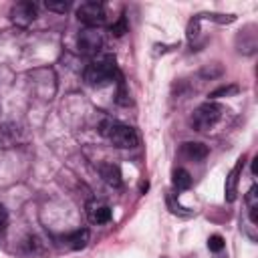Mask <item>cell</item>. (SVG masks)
Masks as SVG:
<instances>
[{"instance_id":"cell-13","label":"cell","mask_w":258,"mask_h":258,"mask_svg":"<svg viewBox=\"0 0 258 258\" xmlns=\"http://www.w3.org/2000/svg\"><path fill=\"white\" fill-rule=\"evenodd\" d=\"M69 242H71V248H75V250L85 248V246H87V242H89V230H87V228L77 230L75 234H71Z\"/></svg>"},{"instance_id":"cell-5","label":"cell","mask_w":258,"mask_h":258,"mask_svg":"<svg viewBox=\"0 0 258 258\" xmlns=\"http://www.w3.org/2000/svg\"><path fill=\"white\" fill-rule=\"evenodd\" d=\"M77 46L85 54H97L103 46V32L99 28H83L77 36Z\"/></svg>"},{"instance_id":"cell-2","label":"cell","mask_w":258,"mask_h":258,"mask_svg":"<svg viewBox=\"0 0 258 258\" xmlns=\"http://www.w3.org/2000/svg\"><path fill=\"white\" fill-rule=\"evenodd\" d=\"M115 77V58L111 54L99 56L85 69V81L91 87H103L111 83Z\"/></svg>"},{"instance_id":"cell-9","label":"cell","mask_w":258,"mask_h":258,"mask_svg":"<svg viewBox=\"0 0 258 258\" xmlns=\"http://www.w3.org/2000/svg\"><path fill=\"white\" fill-rule=\"evenodd\" d=\"M99 173H101V177L105 179V183H109L111 187H119V185L123 183L121 171H119V167L113 165V163H101V165H99Z\"/></svg>"},{"instance_id":"cell-15","label":"cell","mask_w":258,"mask_h":258,"mask_svg":"<svg viewBox=\"0 0 258 258\" xmlns=\"http://www.w3.org/2000/svg\"><path fill=\"white\" fill-rule=\"evenodd\" d=\"M44 6H46L48 10H52V12H62V14H64V12L71 8V2H64V0H58V2H56V0H46Z\"/></svg>"},{"instance_id":"cell-7","label":"cell","mask_w":258,"mask_h":258,"mask_svg":"<svg viewBox=\"0 0 258 258\" xmlns=\"http://www.w3.org/2000/svg\"><path fill=\"white\" fill-rule=\"evenodd\" d=\"M87 216L93 224H107L111 220V208L103 202H97V200H91L87 204Z\"/></svg>"},{"instance_id":"cell-16","label":"cell","mask_w":258,"mask_h":258,"mask_svg":"<svg viewBox=\"0 0 258 258\" xmlns=\"http://www.w3.org/2000/svg\"><path fill=\"white\" fill-rule=\"evenodd\" d=\"M208 248H210L212 252H220V250L224 248V238H222L220 234L210 236V240H208Z\"/></svg>"},{"instance_id":"cell-10","label":"cell","mask_w":258,"mask_h":258,"mask_svg":"<svg viewBox=\"0 0 258 258\" xmlns=\"http://www.w3.org/2000/svg\"><path fill=\"white\" fill-rule=\"evenodd\" d=\"M181 153L185 157L194 159V161H200V159H204L208 155V147L204 143H200V141H187V143L181 145Z\"/></svg>"},{"instance_id":"cell-4","label":"cell","mask_w":258,"mask_h":258,"mask_svg":"<svg viewBox=\"0 0 258 258\" xmlns=\"http://www.w3.org/2000/svg\"><path fill=\"white\" fill-rule=\"evenodd\" d=\"M77 18L89 28H99L105 22V6L101 2H83L77 8Z\"/></svg>"},{"instance_id":"cell-17","label":"cell","mask_w":258,"mask_h":258,"mask_svg":"<svg viewBox=\"0 0 258 258\" xmlns=\"http://www.w3.org/2000/svg\"><path fill=\"white\" fill-rule=\"evenodd\" d=\"M111 32H113L115 36H123V34L127 32V22H125V16H121V18H119V22H115V24L111 26Z\"/></svg>"},{"instance_id":"cell-14","label":"cell","mask_w":258,"mask_h":258,"mask_svg":"<svg viewBox=\"0 0 258 258\" xmlns=\"http://www.w3.org/2000/svg\"><path fill=\"white\" fill-rule=\"evenodd\" d=\"M238 93V85H226V87H220L216 91H212L208 97L210 99H220V97H230V95H236Z\"/></svg>"},{"instance_id":"cell-12","label":"cell","mask_w":258,"mask_h":258,"mask_svg":"<svg viewBox=\"0 0 258 258\" xmlns=\"http://www.w3.org/2000/svg\"><path fill=\"white\" fill-rule=\"evenodd\" d=\"M173 187L177 189V191H181V189H187L189 185H191V175L183 169V167H179V169H175L173 171Z\"/></svg>"},{"instance_id":"cell-19","label":"cell","mask_w":258,"mask_h":258,"mask_svg":"<svg viewBox=\"0 0 258 258\" xmlns=\"http://www.w3.org/2000/svg\"><path fill=\"white\" fill-rule=\"evenodd\" d=\"M0 109H2V107H0Z\"/></svg>"},{"instance_id":"cell-1","label":"cell","mask_w":258,"mask_h":258,"mask_svg":"<svg viewBox=\"0 0 258 258\" xmlns=\"http://www.w3.org/2000/svg\"><path fill=\"white\" fill-rule=\"evenodd\" d=\"M99 133L103 137H107L115 147H121V149H131V147H137V143H139V137L133 127L111 121V119H105L101 123Z\"/></svg>"},{"instance_id":"cell-3","label":"cell","mask_w":258,"mask_h":258,"mask_svg":"<svg viewBox=\"0 0 258 258\" xmlns=\"http://www.w3.org/2000/svg\"><path fill=\"white\" fill-rule=\"evenodd\" d=\"M220 117H222V107L218 103L208 101L194 109V113L189 117V125L196 131H210L220 121Z\"/></svg>"},{"instance_id":"cell-18","label":"cell","mask_w":258,"mask_h":258,"mask_svg":"<svg viewBox=\"0 0 258 258\" xmlns=\"http://www.w3.org/2000/svg\"><path fill=\"white\" fill-rule=\"evenodd\" d=\"M6 220H8V212H6V208L0 204V230L6 226Z\"/></svg>"},{"instance_id":"cell-11","label":"cell","mask_w":258,"mask_h":258,"mask_svg":"<svg viewBox=\"0 0 258 258\" xmlns=\"http://www.w3.org/2000/svg\"><path fill=\"white\" fill-rule=\"evenodd\" d=\"M246 208H248V218L252 224L258 222V187L252 185L246 194Z\"/></svg>"},{"instance_id":"cell-6","label":"cell","mask_w":258,"mask_h":258,"mask_svg":"<svg viewBox=\"0 0 258 258\" xmlns=\"http://www.w3.org/2000/svg\"><path fill=\"white\" fill-rule=\"evenodd\" d=\"M10 16H12V22H14V24H18V26H28V24L36 18V6H34L32 2H18V4L12 8Z\"/></svg>"},{"instance_id":"cell-8","label":"cell","mask_w":258,"mask_h":258,"mask_svg":"<svg viewBox=\"0 0 258 258\" xmlns=\"http://www.w3.org/2000/svg\"><path fill=\"white\" fill-rule=\"evenodd\" d=\"M242 167H244V157H240L236 161V165L232 167V171L226 177V200L228 202H234L236 200V185H238V175H240Z\"/></svg>"}]
</instances>
